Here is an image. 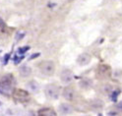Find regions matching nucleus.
Returning a JSON list of instances; mask_svg holds the SVG:
<instances>
[{
	"label": "nucleus",
	"mask_w": 122,
	"mask_h": 116,
	"mask_svg": "<svg viewBox=\"0 0 122 116\" xmlns=\"http://www.w3.org/2000/svg\"><path fill=\"white\" fill-rule=\"evenodd\" d=\"M118 95H119V91H116L115 92H113L112 96H111V100H112V101H116Z\"/></svg>",
	"instance_id": "4468645a"
},
{
	"label": "nucleus",
	"mask_w": 122,
	"mask_h": 116,
	"mask_svg": "<svg viewBox=\"0 0 122 116\" xmlns=\"http://www.w3.org/2000/svg\"><path fill=\"white\" fill-rule=\"evenodd\" d=\"M30 49V46H25V47H21V48H19L18 49V54H25L28 50Z\"/></svg>",
	"instance_id": "ddd939ff"
},
{
	"label": "nucleus",
	"mask_w": 122,
	"mask_h": 116,
	"mask_svg": "<svg viewBox=\"0 0 122 116\" xmlns=\"http://www.w3.org/2000/svg\"><path fill=\"white\" fill-rule=\"evenodd\" d=\"M39 68L41 72L45 76H52L55 72V65L52 61H42L40 63Z\"/></svg>",
	"instance_id": "f03ea898"
},
{
	"label": "nucleus",
	"mask_w": 122,
	"mask_h": 116,
	"mask_svg": "<svg viewBox=\"0 0 122 116\" xmlns=\"http://www.w3.org/2000/svg\"><path fill=\"white\" fill-rule=\"evenodd\" d=\"M23 58H24V56H21L20 58H19V57H15L14 60H16V61H15V64H18L19 61H21V59H23Z\"/></svg>",
	"instance_id": "2eb2a0df"
},
{
	"label": "nucleus",
	"mask_w": 122,
	"mask_h": 116,
	"mask_svg": "<svg viewBox=\"0 0 122 116\" xmlns=\"http://www.w3.org/2000/svg\"><path fill=\"white\" fill-rule=\"evenodd\" d=\"M118 108H119V109H122V101L119 103V105H118Z\"/></svg>",
	"instance_id": "a211bd4d"
},
{
	"label": "nucleus",
	"mask_w": 122,
	"mask_h": 116,
	"mask_svg": "<svg viewBox=\"0 0 122 116\" xmlns=\"http://www.w3.org/2000/svg\"><path fill=\"white\" fill-rule=\"evenodd\" d=\"M28 88L33 91H39V85L35 81H30L28 83Z\"/></svg>",
	"instance_id": "f8f14e48"
},
{
	"label": "nucleus",
	"mask_w": 122,
	"mask_h": 116,
	"mask_svg": "<svg viewBox=\"0 0 122 116\" xmlns=\"http://www.w3.org/2000/svg\"><path fill=\"white\" fill-rule=\"evenodd\" d=\"M37 114L39 115H47V116H55L56 112L53 109H51V108L46 107V108H42V109L39 110L37 111Z\"/></svg>",
	"instance_id": "9d476101"
},
{
	"label": "nucleus",
	"mask_w": 122,
	"mask_h": 116,
	"mask_svg": "<svg viewBox=\"0 0 122 116\" xmlns=\"http://www.w3.org/2000/svg\"><path fill=\"white\" fill-rule=\"evenodd\" d=\"M13 97L15 99H17L18 101H27L30 98V95L29 92L25 90H21V89H16L13 91V94H12Z\"/></svg>",
	"instance_id": "20e7f679"
},
{
	"label": "nucleus",
	"mask_w": 122,
	"mask_h": 116,
	"mask_svg": "<svg viewBox=\"0 0 122 116\" xmlns=\"http://www.w3.org/2000/svg\"><path fill=\"white\" fill-rule=\"evenodd\" d=\"M77 62L81 66L88 65L91 62V56L89 55L88 53H83V54H81V55L77 58Z\"/></svg>",
	"instance_id": "423d86ee"
},
{
	"label": "nucleus",
	"mask_w": 122,
	"mask_h": 116,
	"mask_svg": "<svg viewBox=\"0 0 122 116\" xmlns=\"http://www.w3.org/2000/svg\"><path fill=\"white\" fill-rule=\"evenodd\" d=\"M74 78V75L72 73V71L68 70V69H65V70H63L62 72H61V75H60V79L61 81H62V83L64 84H70L72 82Z\"/></svg>",
	"instance_id": "39448f33"
},
{
	"label": "nucleus",
	"mask_w": 122,
	"mask_h": 116,
	"mask_svg": "<svg viewBox=\"0 0 122 116\" xmlns=\"http://www.w3.org/2000/svg\"><path fill=\"white\" fill-rule=\"evenodd\" d=\"M9 56H10V55H9V54H7V55L5 56V62H4V64H6L7 62H8V59H9Z\"/></svg>",
	"instance_id": "dca6fc26"
},
{
	"label": "nucleus",
	"mask_w": 122,
	"mask_h": 116,
	"mask_svg": "<svg viewBox=\"0 0 122 116\" xmlns=\"http://www.w3.org/2000/svg\"><path fill=\"white\" fill-rule=\"evenodd\" d=\"M73 111V108L70 104H68V103H61L59 105V112L61 114H70L71 112Z\"/></svg>",
	"instance_id": "6e6552de"
},
{
	"label": "nucleus",
	"mask_w": 122,
	"mask_h": 116,
	"mask_svg": "<svg viewBox=\"0 0 122 116\" xmlns=\"http://www.w3.org/2000/svg\"><path fill=\"white\" fill-rule=\"evenodd\" d=\"M98 72H100L103 77H107L110 74V69L106 65H102L100 68H98Z\"/></svg>",
	"instance_id": "9b49d317"
},
{
	"label": "nucleus",
	"mask_w": 122,
	"mask_h": 116,
	"mask_svg": "<svg viewBox=\"0 0 122 116\" xmlns=\"http://www.w3.org/2000/svg\"><path fill=\"white\" fill-rule=\"evenodd\" d=\"M60 94V89L55 85H48L45 88V95L51 99H58Z\"/></svg>",
	"instance_id": "7ed1b4c3"
},
{
	"label": "nucleus",
	"mask_w": 122,
	"mask_h": 116,
	"mask_svg": "<svg viewBox=\"0 0 122 116\" xmlns=\"http://www.w3.org/2000/svg\"><path fill=\"white\" fill-rule=\"evenodd\" d=\"M39 55H40V54H33V55H32V56H30V60H32L33 58H36V57H37V56H39Z\"/></svg>",
	"instance_id": "f3484780"
},
{
	"label": "nucleus",
	"mask_w": 122,
	"mask_h": 116,
	"mask_svg": "<svg viewBox=\"0 0 122 116\" xmlns=\"http://www.w3.org/2000/svg\"><path fill=\"white\" fill-rule=\"evenodd\" d=\"M13 75H6L0 80V94L5 96H10L13 94V86L15 85Z\"/></svg>",
	"instance_id": "f257e3e1"
},
{
	"label": "nucleus",
	"mask_w": 122,
	"mask_h": 116,
	"mask_svg": "<svg viewBox=\"0 0 122 116\" xmlns=\"http://www.w3.org/2000/svg\"><path fill=\"white\" fill-rule=\"evenodd\" d=\"M19 73L21 74L22 77H29L30 74H32V69L27 65H23L19 69Z\"/></svg>",
	"instance_id": "1a4fd4ad"
},
{
	"label": "nucleus",
	"mask_w": 122,
	"mask_h": 116,
	"mask_svg": "<svg viewBox=\"0 0 122 116\" xmlns=\"http://www.w3.org/2000/svg\"><path fill=\"white\" fill-rule=\"evenodd\" d=\"M63 96L65 99L67 100H73L74 96H75V91L72 88L70 87H67L63 90Z\"/></svg>",
	"instance_id": "0eeeda50"
}]
</instances>
